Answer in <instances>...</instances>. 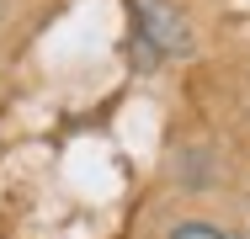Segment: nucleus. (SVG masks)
<instances>
[{"label":"nucleus","mask_w":250,"mask_h":239,"mask_svg":"<svg viewBox=\"0 0 250 239\" xmlns=\"http://www.w3.org/2000/svg\"><path fill=\"white\" fill-rule=\"evenodd\" d=\"M170 239H229V234L213 223H181V229H170Z\"/></svg>","instance_id":"f03ea898"},{"label":"nucleus","mask_w":250,"mask_h":239,"mask_svg":"<svg viewBox=\"0 0 250 239\" xmlns=\"http://www.w3.org/2000/svg\"><path fill=\"white\" fill-rule=\"evenodd\" d=\"M133 27L160 53H187L192 48V27H187V16L170 0H133Z\"/></svg>","instance_id":"f257e3e1"}]
</instances>
